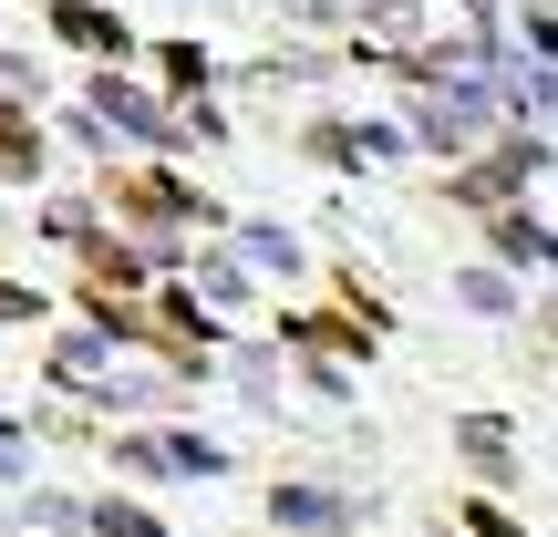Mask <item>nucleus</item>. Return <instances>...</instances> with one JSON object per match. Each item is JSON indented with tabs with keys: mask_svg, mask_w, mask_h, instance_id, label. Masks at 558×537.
<instances>
[{
	"mask_svg": "<svg viewBox=\"0 0 558 537\" xmlns=\"http://www.w3.org/2000/svg\"><path fill=\"white\" fill-rule=\"evenodd\" d=\"M269 517L290 527V537H341V527L362 517V507L341 497V486H279V497H269Z\"/></svg>",
	"mask_w": 558,
	"mask_h": 537,
	"instance_id": "nucleus-1",
	"label": "nucleus"
},
{
	"mask_svg": "<svg viewBox=\"0 0 558 537\" xmlns=\"http://www.w3.org/2000/svg\"><path fill=\"white\" fill-rule=\"evenodd\" d=\"M94 103L124 124V135H145V145H186V135H177V114H156V94H135V83H94Z\"/></svg>",
	"mask_w": 558,
	"mask_h": 537,
	"instance_id": "nucleus-2",
	"label": "nucleus"
},
{
	"mask_svg": "<svg viewBox=\"0 0 558 537\" xmlns=\"http://www.w3.org/2000/svg\"><path fill=\"white\" fill-rule=\"evenodd\" d=\"M456 444H465V465H476V476H507V424H497V414L456 424Z\"/></svg>",
	"mask_w": 558,
	"mask_h": 537,
	"instance_id": "nucleus-3",
	"label": "nucleus"
},
{
	"mask_svg": "<svg viewBox=\"0 0 558 537\" xmlns=\"http://www.w3.org/2000/svg\"><path fill=\"white\" fill-rule=\"evenodd\" d=\"M156 444L177 476H228V444H207V435H156Z\"/></svg>",
	"mask_w": 558,
	"mask_h": 537,
	"instance_id": "nucleus-4",
	"label": "nucleus"
},
{
	"mask_svg": "<svg viewBox=\"0 0 558 537\" xmlns=\"http://www.w3.org/2000/svg\"><path fill=\"white\" fill-rule=\"evenodd\" d=\"M83 527H94V537H166L156 517H145V507H124V497H104V507H83Z\"/></svg>",
	"mask_w": 558,
	"mask_h": 537,
	"instance_id": "nucleus-5",
	"label": "nucleus"
},
{
	"mask_svg": "<svg viewBox=\"0 0 558 537\" xmlns=\"http://www.w3.org/2000/svg\"><path fill=\"white\" fill-rule=\"evenodd\" d=\"M456 300H465V310H486V320H507V310H518V290H507L497 269H465V279H456Z\"/></svg>",
	"mask_w": 558,
	"mask_h": 537,
	"instance_id": "nucleus-6",
	"label": "nucleus"
},
{
	"mask_svg": "<svg viewBox=\"0 0 558 537\" xmlns=\"http://www.w3.org/2000/svg\"><path fill=\"white\" fill-rule=\"evenodd\" d=\"M62 32H73V41H94V52H124V21H104V11H83V0H62Z\"/></svg>",
	"mask_w": 558,
	"mask_h": 537,
	"instance_id": "nucleus-7",
	"label": "nucleus"
},
{
	"mask_svg": "<svg viewBox=\"0 0 558 537\" xmlns=\"http://www.w3.org/2000/svg\"><path fill=\"white\" fill-rule=\"evenodd\" d=\"M239 248L259 269H300V239H290V228H239Z\"/></svg>",
	"mask_w": 558,
	"mask_h": 537,
	"instance_id": "nucleus-8",
	"label": "nucleus"
},
{
	"mask_svg": "<svg viewBox=\"0 0 558 537\" xmlns=\"http://www.w3.org/2000/svg\"><path fill=\"white\" fill-rule=\"evenodd\" d=\"M114 465H124V476H177V465H166V444H156V435H114Z\"/></svg>",
	"mask_w": 558,
	"mask_h": 537,
	"instance_id": "nucleus-9",
	"label": "nucleus"
},
{
	"mask_svg": "<svg viewBox=\"0 0 558 537\" xmlns=\"http://www.w3.org/2000/svg\"><path fill=\"white\" fill-rule=\"evenodd\" d=\"M197 279H207V300H248V269L239 259H197Z\"/></svg>",
	"mask_w": 558,
	"mask_h": 537,
	"instance_id": "nucleus-10",
	"label": "nucleus"
},
{
	"mask_svg": "<svg viewBox=\"0 0 558 537\" xmlns=\"http://www.w3.org/2000/svg\"><path fill=\"white\" fill-rule=\"evenodd\" d=\"M0 476H21V424H0Z\"/></svg>",
	"mask_w": 558,
	"mask_h": 537,
	"instance_id": "nucleus-11",
	"label": "nucleus"
}]
</instances>
